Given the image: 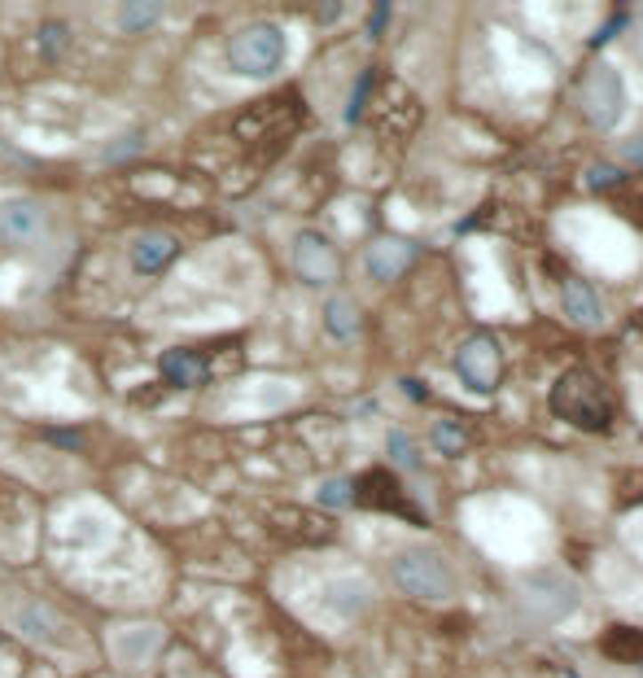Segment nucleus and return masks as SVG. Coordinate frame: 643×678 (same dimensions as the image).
<instances>
[{"label":"nucleus","instance_id":"obj_1","mask_svg":"<svg viewBox=\"0 0 643 678\" xmlns=\"http://www.w3.org/2000/svg\"><path fill=\"white\" fill-rule=\"evenodd\" d=\"M551 412L565 420V424L583 429V433H608V429H613V416H617L613 390H608L595 372H587V367H569V372L551 385Z\"/></svg>","mask_w":643,"mask_h":678},{"label":"nucleus","instance_id":"obj_2","mask_svg":"<svg viewBox=\"0 0 643 678\" xmlns=\"http://www.w3.org/2000/svg\"><path fill=\"white\" fill-rule=\"evenodd\" d=\"M228 66L241 79H271L285 66V31L276 22H250L245 31L232 36Z\"/></svg>","mask_w":643,"mask_h":678},{"label":"nucleus","instance_id":"obj_3","mask_svg":"<svg viewBox=\"0 0 643 678\" xmlns=\"http://www.w3.org/2000/svg\"><path fill=\"white\" fill-rule=\"evenodd\" d=\"M390 574H394V582H398L407 595H416V600H451V595H455V574H451L446 556H438L433 547H407V552H398L394 565H390Z\"/></svg>","mask_w":643,"mask_h":678},{"label":"nucleus","instance_id":"obj_4","mask_svg":"<svg viewBox=\"0 0 643 678\" xmlns=\"http://www.w3.org/2000/svg\"><path fill=\"white\" fill-rule=\"evenodd\" d=\"M578 105L595 127H613L626 109V93H622V75L608 66V61H595L583 84H578Z\"/></svg>","mask_w":643,"mask_h":678},{"label":"nucleus","instance_id":"obj_5","mask_svg":"<svg viewBox=\"0 0 643 678\" xmlns=\"http://www.w3.org/2000/svg\"><path fill=\"white\" fill-rule=\"evenodd\" d=\"M350 486H355V508H373V513H394V517H403V521L412 525H425V513L403 495V486H398V477L390 469H368L359 472V477H350Z\"/></svg>","mask_w":643,"mask_h":678},{"label":"nucleus","instance_id":"obj_6","mask_svg":"<svg viewBox=\"0 0 643 678\" xmlns=\"http://www.w3.org/2000/svg\"><path fill=\"white\" fill-rule=\"evenodd\" d=\"M455 372L469 390L478 394H494L499 381H503V351L490 333H473L460 351H455Z\"/></svg>","mask_w":643,"mask_h":678},{"label":"nucleus","instance_id":"obj_7","mask_svg":"<svg viewBox=\"0 0 643 678\" xmlns=\"http://www.w3.org/2000/svg\"><path fill=\"white\" fill-rule=\"evenodd\" d=\"M49 214L31 198H4L0 202V241L4 246H36L44 237Z\"/></svg>","mask_w":643,"mask_h":678},{"label":"nucleus","instance_id":"obj_8","mask_svg":"<svg viewBox=\"0 0 643 678\" xmlns=\"http://www.w3.org/2000/svg\"><path fill=\"white\" fill-rule=\"evenodd\" d=\"M293 271H298L307 285H328V280H337L342 259H337V250H333L328 237H320V232H298V241H293Z\"/></svg>","mask_w":643,"mask_h":678},{"label":"nucleus","instance_id":"obj_9","mask_svg":"<svg viewBox=\"0 0 643 678\" xmlns=\"http://www.w3.org/2000/svg\"><path fill=\"white\" fill-rule=\"evenodd\" d=\"M175 259H180V241L171 232H158V228L132 237V246H127V267L136 276H162Z\"/></svg>","mask_w":643,"mask_h":678},{"label":"nucleus","instance_id":"obj_10","mask_svg":"<svg viewBox=\"0 0 643 678\" xmlns=\"http://www.w3.org/2000/svg\"><path fill=\"white\" fill-rule=\"evenodd\" d=\"M416 241H407V237H376L373 246H368V254H364V267H368V276L373 280H398L412 262H416Z\"/></svg>","mask_w":643,"mask_h":678},{"label":"nucleus","instance_id":"obj_11","mask_svg":"<svg viewBox=\"0 0 643 678\" xmlns=\"http://www.w3.org/2000/svg\"><path fill=\"white\" fill-rule=\"evenodd\" d=\"M158 372L166 385H180V390H193V385H206L214 376V364L206 351H193V346H175L158 359Z\"/></svg>","mask_w":643,"mask_h":678},{"label":"nucleus","instance_id":"obj_12","mask_svg":"<svg viewBox=\"0 0 643 678\" xmlns=\"http://www.w3.org/2000/svg\"><path fill=\"white\" fill-rule=\"evenodd\" d=\"M271 525L285 534V538H293V543H328L333 538V517H324V513H311V508H276L271 513Z\"/></svg>","mask_w":643,"mask_h":678},{"label":"nucleus","instance_id":"obj_13","mask_svg":"<svg viewBox=\"0 0 643 678\" xmlns=\"http://www.w3.org/2000/svg\"><path fill=\"white\" fill-rule=\"evenodd\" d=\"M560 303H565V315H569L574 324H583V328L604 319V307H599L595 289H591L587 280H578V276H569V280L560 285Z\"/></svg>","mask_w":643,"mask_h":678},{"label":"nucleus","instance_id":"obj_14","mask_svg":"<svg viewBox=\"0 0 643 678\" xmlns=\"http://www.w3.org/2000/svg\"><path fill=\"white\" fill-rule=\"evenodd\" d=\"M429 447H433L438 456H446V460H460V456L473 451V429H469L464 420L442 416V420H433V429H429Z\"/></svg>","mask_w":643,"mask_h":678},{"label":"nucleus","instance_id":"obj_15","mask_svg":"<svg viewBox=\"0 0 643 678\" xmlns=\"http://www.w3.org/2000/svg\"><path fill=\"white\" fill-rule=\"evenodd\" d=\"M599 652H604L608 661L639 666L643 661V626H608L599 634Z\"/></svg>","mask_w":643,"mask_h":678},{"label":"nucleus","instance_id":"obj_16","mask_svg":"<svg viewBox=\"0 0 643 678\" xmlns=\"http://www.w3.org/2000/svg\"><path fill=\"white\" fill-rule=\"evenodd\" d=\"M324 328H328L337 342L355 337V333H359V307H355V298H346V294H333V298L324 303Z\"/></svg>","mask_w":643,"mask_h":678},{"label":"nucleus","instance_id":"obj_17","mask_svg":"<svg viewBox=\"0 0 643 678\" xmlns=\"http://www.w3.org/2000/svg\"><path fill=\"white\" fill-rule=\"evenodd\" d=\"M158 18H162V4H123L114 22H118L123 31H132V36H136V31L158 27Z\"/></svg>","mask_w":643,"mask_h":678},{"label":"nucleus","instance_id":"obj_18","mask_svg":"<svg viewBox=\"0 0 643 678\" xmlns=\"http://www.w3.org/2000/svg\"><path fill=\"white\" fill-rule=\"evenodd\" d=\"M385 447H390V460H394L398 469H421V447L412 442V433H403V429H390Z\"/></svg>","mask_w":643,"mask_h":678},{"label":"nucleus","instance_id":"obj_19","mask_svg":"<svg viewBox=\"0 0 643 678\" xmlns=\"http://www.w3.org/2000/svg\"><path fill=\"white\" fill-rule=\"evenodd\" d=\"M316 504L328 508V513H333V508H350V504H355V486H350V477H328V481L320 486V495H316Z\"/></svg>","mask_w":643,"mask_h":678},{"label":"nucleus","instance_id":"obj_20","mask_svg":"<svg viewBox=\"0 0 643 678\" xmlns=\"http://www.w3.org/2000/svg\"><path fill=\"white\" fill-rule=\"evenodd\" d=\"M617 504H622V508L643 504V469H631L622 481H617Z\"/></svg>","mask_w":643,"mask_h":678},{"label":"nucleus","instance_id":"obj_21","mask_svg":"<svg viewBox=\"0 0 643 678\" xmlns=\"http://www.w3.org/2000/svg\"><path fill=\"white\" fill-rule=\"evenodd\" d=\"M36 44L44 49V57H57V52H61V49H66V44H70V31H66L61 22H49V27H44V31L36 36Z\"/></svg>","mask_w":643,"mask_h":678},{"label":"nucleus","instance_id":"obj_22","mask_svg":"<svg viewBox=\"0 0 643 678\" xmlns=\"http://www.w3.org/2000/svg\"><path fill=\"white\" fill-rule=\"evenodd\" d=\"M373 70H364L359 75V88H355V97H350V105H346V123H359V114H364V101H368V93H373Z\"/></svg>","mask_w":643,"mask_h":678},{"label":"nucleus","instance_id":"obj_23","mask_svg":"<svg viewBox=\"0 0 643 678\" xmlns=\"http://www.w3.org/2000/svg\"><path fill=\"white\" fill-rule=\"evenodd\" d=\"M591 189H604V184H622V171H613V166H595L587 175Z\"/></svg>","mask_w":643,"mask_h":678},{"label":"nucleus","instance_id":"obj_24","mask_svg":"<svg viewBox=\"0 0 643 678\" xmlns=\"http://www.w3.org/2000/svg\"><path fill=\"white\" fill-rule=\"evenodd\" d=\"M385 22H390V4H376L373 18H368V31H373V36H381V31H385Z\"/></svg>","mask_w":643,"mask_h":678},{"label":"nucleus","instance_id":"obj_25","mask_svg":"<svg viewBox=\"0 0 643 678\" xmlns=\"http://www.w3.org/2000/svg\"><path fill=\"white\" fill-rule=\"evenodd\" d=\"M622 27H626V13H617V18H608V27H604V31H599V36H595V49H599V44H604V40H608V36H617V31H622Z\"/></svg>","mask_w":643,"mask_h":678},{"label":"nucleus","instance_id":"obj_26","mask_svg":"<svg viewBox=\"0 0 643 678\" xmlns=\"http://www.w3.org/2000/svg\"><path fill=\"white\" fill-rule=\"evenodd\" d=\"M403 390H407V394H412L416 403H425V385H421V381H412V376H403Z\"/></svg>","mask_w":643,"mask_h":678}]
</instances>
